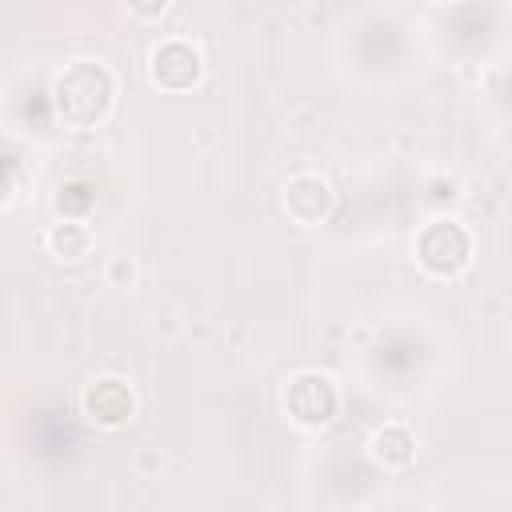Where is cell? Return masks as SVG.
I'll use <instances>...</instances> for the list:
<instances>
[{
	"mask_svg": "<svg viewBox=\"0 0 512 512\" xmlns=\"http://www.w3.org/2000/svg\"><path fill=\"white\" fill-rule=\"evenodd\" d=\"M52 96H56V112H60V120L68 128H96L112 108L116 80H112V72L104 64L76 60L56 76Z\"/></svg>",
	"mask_w": 512,
	"mask_h": 512,
	"instance_id": "6da1fadb",
	"label": "cell"
},
{
	"mask_svg": "<svg viewBox=\"0 0 512 512\" xmlns=\"http://www.w3.org/2000/svg\"><path fill=\"white\" fill-rule=\"evenodd\" d=\"M472 256V240L460 224L452 220H432L424 224V232L416 236V260L432 272V276H456Z\"/></svg>",
	"mask_w": 512,
	"mask_h": 512,
	"instance_id": "7a4b0ae2",
	"label": "cell"
},
{
	"mask_svg": "<svg viewBox=\"0 0 512 512\" xmlns=\"http://www.w3.org/2000/svg\"><path fill=\"white\" fill-rule=\"evenodd\" d=\"M284 408L296 424L304 428H320L332 420L336 412V388L328 384V376L320 372H296L284 388Z\"/></svg>",
	"mask_w": 512,
	"mask_h": 512,
	"instance_id": "3957f363",
	"label": "cell"
},
{
	"mask_svg": "<svg viewBox=\"0 0 512 512\" xmlns=\"http://www.w3.org/2000/svg\"><path fill=\"white\" fill-rule=\"evenodd\" d=\"M136 412V396L128 388V380L120 376H100L84 388V416L100 428H120L128 424Z\"/></svg>",
	"mask_w": 512,
	"mask_h": 512,
	"instance_id": "277c9868",
	"label": "cell"
},
{
	"mask_svg": "<svg viewBox=\"0 0 512 512\" xmlns=\"http://www.w3.org/2000/svg\"><path fill=\"white\" fill-rule=\"evenodd\" d=\"M152 80L160 88H192L200 80V52L184 40H164L152 52Z\"/></svg>",
	"mask_w": 512,
	"mask_h": 512,
	"instance_id": "5b68a950",
	"label": "cell"
},
{
	"mask_svg": "<svg viewBox=\"0 0 512 512\" xmlns=\"http://www.w3.org/2000/svg\"><path fill=\"white\" fill-rule=\"evenodd\" d=\"M284 208H288V216L292 220H300V224H320L324 216H328V208H332V192H328V184L320 180V176H292L288 180V188H284Z\"/></svg>",
	"mask_w": 512,
	"mask_h": 512,
	"instance_id": "8992f818",
	"label": "cell"
},
{
	"mask_svg": "<svg viewBox=\"0 0 512 512\" xmlns=\"http://www.w3.org/2000/svg\"><path fill=\"white\" fill-rule=\"evenodd\" d=\"M412 448H416V440H412V432L400 428V424H388V428H380V432L372 436V452H376V460H384L388 468H404V464L412 460Z\"/></svg>",
	"mask_w": 512,
	"mask_h": 512,
	"instance_id": "52a82bcc",
	"label": "cell"
},
{
	"mask_svg": "<svg viewBox=\"0 0 512 512\" xmlns=\"http://www.w3.org/2000/svg\"><path fill=\"white\" fill-rule=\"evenodd\" d=\"M48 248H52L56 256H64V260H80V256L92 248V232H88L84 224H76V220H60V224L48 232Z\"/></svg>",
	"mask_w": 512,
	"mask_h": 512,
	"instance_id": "ba28073f",
	"label": "cell"
},
{
	"mask_svg": "<svg viewBox=\"0 0 512 512\" xmlns=\"http://www.w3.org/2000/svg\"><path fill=\"white\" fill-rule=\"evenodd\" d=\"M164 8H168V0H128V12L140 20H156Z\"/></svg>",
	"mask_w": 512,
	"mask_h": 512,
	"instance_id": "9c48e42d",
	"label": "cell"
},
{
	"mask_svg": "<svg viewBox=\"0 0 512 512\" xmlns=\"http://www.w3.org/2000/svg\"><path fill=\"white\" fill-rule=\"evenodd\" d=\"M440 4H448V0H440Z\"/></svg>",
	"mask_w": 512,
	"mask_h": 512,
	"instance_id": "30bf717a",
	"label": "cell"
}]
</instances>
